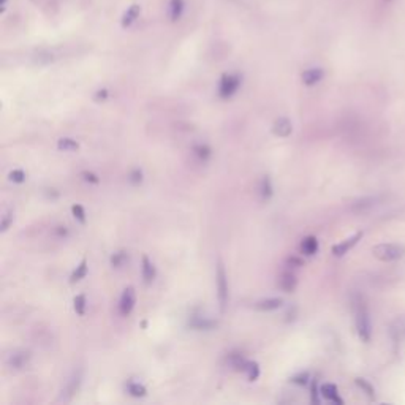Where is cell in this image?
I'll return each mask as SVG.
<instances>
[{"instance_id":"6da1fadb","label":"cell","mask_w":405,"mask_h":405,"mask_svg":"<svg viewBox=\"0 0 405 405\" xmlns=\"http://www.w3.org/2000/svg\"><path fill=\"white\" fill-rule=\"evenodd\" d=\"M354 323H356V331L362 342H369L372 337V321L370 315L367 310V305L364 301L358 299L354 301Z\"/></svg>"},{"instance_id":"7a4b0ae2","label":"cell","mask_w":405,"mask_h":405,"mask_svg":"<svg viewBox=\"0 0 405 405\" xmlns=\"http://www.w3.org/2000/svg\"><path fill=\"white\" fill-rule=\"evenodd\" d=\"M215 283H217V298H218V304H220V310L225 312L226 304H228V299H230V291H228V275H226L222 260H218L217 263Z\"/></svg>"},{"instance_id":"3957f363","label":"cell","mask_w":405,"mask_h":405,"mask_svg":"<svg viewBox=\"0 0 405 405\" xmlns=\"http://www.w3.org/2000/svg\"><path fill=\"white\" fill-rule=\"evenodd\" d=\"M242 84V76L239 73H225L218 83V97L223 100H228L239 91Z\"/></svg>"},{"instance_id":"277c9868","label":"cell","mask_w":405,"mask_h":405,"mask_svg":"<svg viewBox=\"0 0 405 405\" xmlns=\"http://www.w3.org/2000/svg\"><path fill=\"white\" fill-rule=\"evenodd\" d=\"M372 253L382 261H394L404 256L405 247L402 244H378L372 249Z\"/></svg>"},{"instance_id":"5b68a950","label":"cell","mask_w":405,"mask_h":405,"mask_svg":"<svg viewBox=\"0 0 405 405\" xmlns=\"http://www.w3.org/2000/svg\"><path fill=\"white\" fill-rule=\"evenodd\" d=\"M81 383H83V372H81L79 369L73 370V374L70 375V378L67 380L65 385H63V388H62L59 401L60 402H71V399L78 394Z\"/></svg>"},{"instance_id":"8992f818","label":"cell","mask_w":405,"mask_h":405,"mask_svg":"<svg viewBox=\"0 0 405 405\" xmlns=\"http://www.w3.org/2000/svg\"><path fill=\"white\" fill-rule=\"evenodd\" d=\"M32 354L29 350H14L6 356V366L13 370H22L29 366Z\"/></svg>"},{"instance_id":"52a82bcc","label":"cell","mask_w":405,"mask_h":405,"mask_svg":"<svg viewBox=\"0 0 405 405\" xmlns=\"http://www.w3.org/2000/svg\"><path fill=\"white\" fill-rule=\"evenodd\" d=\"M135 304H136V291L133 287H127L119 299V313L122 315V317L130 315L132 310L135 309Z\"/></svg>"},{"instance_id":"ba28073f","label":"cell","mask_w":405,"mask_h":405,"mask_svg":"<svg viewBox=\"0 0 405 405\" xmlns=\"http://www.w3.org/2000/svg\"><path fill=\"white\" fill-rule=\"evenodd\" d=\"M362 238V233L361 231H358L356 234H353V236H350L348 239H345V241H342L340 242V244H336L334 247H333V255L334 256H344L348 250H352L356 244H358V241Z\"/></svg>"},{"instance_id":"9c48e42d","label":"cell","mask_w":405,"mask_h":405,"mask_svg":"<svg viewBox=\"0 0 405 405\" xmlns=\"http://www.w3.org/2000/svg\"><path fill=\"white\" fill-rule=\"evenodd\" d=\"M277 283H279V288L282 291H285V293H291V291H295L296 287H298V279L291 271H283L280 274Z\"/></svg>"},{"instance_id":"30bf717a","label":"cell","mask_w":405,"mask_h":405,"mask_svg":"<svg viewBox=\"0 0 405 405\" xmlns=\"http://www.w3.org/2000/svg\"><path fill=\"white\" fill-rule=\"evenodd\" d=\"M293 132V125H291L288 117H279L272 125V133L279 138H287Z\"/></svg>"},{"instance_id":"8fae6325","label":"cell","mask_w":405,"mask_h":405,"mask_svg":"<svg viewBox=\"0 0 405 405\" xmlns=\"http://www.w3.org/2000/svg\"><path fill=\"white\" fill-rule=\"evenodd\" d=\"M141 274H143L144 283H148V285H149V283H152L157 277L155 266H153V263L146 255L143 256V260H141Z\"/></svg>"},{"instance_id":"7c38bea8","label":"cell","mask_w":405,"mask_h":405,"mask_svg":"<svg viewBox=\"0 0 405 405\" xmlns=\"http://www.w3.org/2000/svg\"><path fill=\"white\" fill-rule=\"evenodd\" d=\"M189 325L193 329H198V331L204 329V331H207V329H214L217 326V321L215 320H210L207 317H201V315H195V317L190 318Z\"/></svg>"},{"instance_id":"4fadbf2b","label":"cell","mask_w":405,"mask_h":405,"mask_svg":"<svg viewBox=\"0 0 405 405\" xmlns=\"http://www.w3.org/2000/svg\"><path fill=\"white\" fill-rule=\"evenodd\" d=\"M320 393H321V398H325V399L329 401V402L344 404V401L339 398L337 386L333 385V383H325V385H321V386H320Z\"/></svg>"},{"instance_id":"5bb4252c","label":"cell","mask_w":405,"mask_h":405,"mask_svg":"<svg viewBox=\"0 0 405 405\" xmlns=\"http://www.w3.org/2000/svg\"><path fill=\"white\" fill-rule=\"evenodd\" d=\"M301 253L305 256H313L315 253L318 252V239L315 236H307L301 241Z\"/></svg>"},{"instance_id":"9a60e30c","label":"cell","mask_w":405,"mask_h":405,"mask_svg":"<svg viewBox=\"0 0 405 405\" xmlns=\"http://www.w3.org/2000/svg\"><path fill=\"white\" fill-rule=\"evenodd\" d=\"M323 76H325V71H323L321 68H309L303 73V83L310 87V86H315L317 83H320Z\"/></svg>"},{"instance_id":"2e32d148","label":"cell","mask_w":405,"mask_h":405,"mask_svg":"<svg viewBox=\"0 0 405 405\" xmlns=\"http://www.w3.org/2000/svg\"><path fill=\"white\" fill-rule=\"evenodd\" d=\"M283 304L282 298H268V299H261L255 304L256 310H263V312H271V310H277L279 307Z\"/></svg>"},{"instance_id":"e0dca14e","label":"cell","mask_w":405,"mask_h":405,"mask_svg":"<svg viewBox=\"0 0 405 405\" xmlns=\"http://www.w3.org/2000/svg\"><path fill=\"white\" fill-rule=\"evenodd\" d=\"M185 10V2L184 0H169V6H168V13H169V19L173 22L179 21L184 14Z\"/></svg>"},{"instance_id":"ac0fdd59","label":"cell","mask_w":405,"mask_h":405,"mask_svg":"<svg viewBox=\"0 0 405 405\" xmlns=\"http://www.w3.org/2000/svg\"><path fill=\"white\" fill-rule=\"evenodd\" d=\"M226 361H228V364L234 370L244 372V367H246V364H247L249 359H246V356L242 354L241 352H231L228 354V358H226Z\"/></svg>"},{"instance_id":"d6986e66","label":"cell","mask_w":405,"mask_h":405,"mask_svg":"<svg viewBox=\"0 0 405 405\" xmlns=\"http://www.w3.org/2000/svg\"><path fill=\"white\" fill-rule=\"evenodd\" d=\"M193 155H195L200 161H207L210 158V155H212V151H210V148L207 144H195L193 146Z\"/></svg>"},{"instance_id":"ffe728a7","label":"cell","mask_w":405,"mask_h":405,"mask_svg":"<svg viewBox=\"0 0 405 405\" xmlns=\"http://www.w3.org/2000/svg\"><path fill=\"white\" fill-rule=\"evenodd\" d=\"M140 11H141V8L138 6V5H132L128 10L124 13V18H122V26L124 27H130L132 24L138 19V16H140Z\"/></svg>"},{"instance_id":"44dd1931","label":"cell","mask_w":405,"mask_h":405,"mask_svg":"<svg viewBox=\"0 0 405 405\" xmlns=\"http://www.w3.org/2000/svg\"><path fill=\"white\" fill-rule=\"evenodd\" d=\"M125 390L127 393L133 396V398H144L146 394H148V390H146V386L138 383V382H128L125 385Z\"/></svg>"},{"instance_id":"7402d4cb","label":"cell","mask_w":405,"mask_h":405,"mask_svg":"<svg viewBox=\"0 0 405 405\" xmlns=\"http://www.w3.org/2000/svg\"><path fill=\"white\" fill-rule=\"evenodd\" d=\"M260 195L264 201H268L272 198L274 195V187H272V182L269 179V176H264L261 179V184H260Z\"/></svg>"},{"instance_id":"603a6c76","label":"cell","mask_w":405,"mask_h":405,"mask_svg":"<svg viewBox=\"0 0 405 405\" xmlns=\"http://www.w3.org/2000/svg\"><path fill=\"white\" fill-rule=\"evenodd\" d=\"M57 148L63 152H76L79 149V143L73 138H60L57 141Z\"/></svg>"},{"instance_id":"cb8c5ba5","label":"cell","mask_w":405,"mask_h":405,"mask_svg":"<svg viewBox=\"0 0 405 405\" xmlns=\"http://www.w3.org/2000/svg\"><path fill=\"white\" fill-rule=\"evenodd\" d=\"M87 275V260L84 258V260H81V263L76 266V269L71 272L70 275V282L71 283H76L79 280H83L84 277Z\"/></svg>"},{"instance_id":"d4e9b609","label":"cell","mask_w":405,"mask_h":405,"mask_svg":"<svg viewBox=\"0 0 405 405\" xmlns=\"http://www.w3.org/2000/svg\"><path fill=\"white\" fill-rule=\"evenodd\" d=\"M244 374L247 375L249 382H255L260 377V366L255 361H247L246 367H244Z\"/></svg>"},{"instance_id":"484cf974","label":"cell","mask_w":405,"mask_h":405,"mask_svg":"<svg viewBox=\"0 0 405 405\" xmlns=\"http://www.w3.org/2000/svg\"><path fill=\"white\" fill-rule=\"evenodd\" d=\"M109 261H111L112 268L119 269V268H122V266L128 261V255H127V252H124V250H119V252L111 255V260Z\"/></svg>"},{"instance_id":"4316f807","label":"cell","mask_w":405,"mask_h":405,"mask_svg":"<svg viewBox=\"0 0 405 405\" xmlns=\"http://www.w3.org/2000/svg\"><path fill=\"white\" fill-rule=\"evenodd\" d=\"M73 307H75V312L79 315V317H83L86 313V307H87V298L86 295H78L73 299Z\"/></svg>"},{"instance_id":"83f0119b","label":"cell","mask_w":405,"mask_h":405,"mask_svg":"<svg viewBox=\"0 0 405 405\" xmlns=\"http://www.w3.org/2000/svg\"><path fill=\"white\" fill-rule=\"evenodd\" d=\"M13 220H14V212H13V209H6L5 212H3V215H2V222H0V231L5 233V231L11 226Z\"/></svg>"},{"instance_id":"f1b7e54d","label":"cell","mask_w":405,"mask_h":405,"mask_svg":"<svg viewBox=\"0 0 405 405\" xmlns=\"http://www.w3.org/2000/svg\"><path fill=\"white\" fill-rule=\"evenodd\" d=\"M71 214H73V217H75L78 222L86 223V209L81 206V204H73L71 206Z\"/></svg>"},{"instance_id":"f546056e","label":"cell","mask_w":405,"mask_h":405,"mask_svg":"<svg viewBox=\"0 0 405 405\" xmlns=\"http://www.w3.org/2000/svg\"><path fill=\"white\" fill-rule=\"evenodd\" d=\"M309 380H310L309 372H301V374L291 377V383L299 385V386H305L307 383H309Z\"/></svg>"},{"instance_id":"4dcf8cb0","label":"cell","mask_w":405,"mask_h":405,"mask_svg":"<svg viewBox=\"0 0 405 405\" xmlns=\"http://www.w3.org/2000/svg\"><path fill=\"white\" fill-rule=\"evenodd\" d=\"M8 179L14 184H22L26 181V173H24L22 169H13V171L8 174Z\"/></svg>"},{"instance_id":"1f68e13d","label":"cell","mask_w":405,"mask_h":405,"mask_svg":"<svg viewBox=\"0 0 405 405\" xmlns=\"http://www.w3.org/2000/svg\"><path fill=\"white\" fill-rule=\"evenodd\" d=\"M81 177H83V181L87 182V184H92V185L100 184V177L97 176L95 173H92V171H83V173H81Z\"/></svg>"},{"instance_id":"d6a6232c","label":"cell","mask_w":405,"mask_h":405,"mask_svg":"<svg viewBox=\"0 0 405 405\" xmlns=\"http://www.w3.org/2000/svg\"><path fill=\"white\" fill-rule=\"evenodd\" d=\"M143 177H144V174H143L141 169L140 168H135L133 171L128 174V181H130L132 184H135V185H138V184L143 182Z\"/></svg>"},{"instance_id":"836d02e7","label":"cell","mask_w":405,"mask_h":405,"mask_svg":"<svg viewBox=\"0 0 405 405\" xmlns=\"http://www.w3.org/2000/svg\"><path fill=\"white\" fill-rule=\"evenodd\" d=\"M320 396H321L320 388L317 386V383L312 382V388H310V402H312L313 405H318V404H320Z\"/></svg>"},{"instance_id":"e575fe53","label":"cell","mask_w":405,"mask_h":405,"mask_svg":"<svg viewBox=\"0 0 405 405\" xmlns=\"http://www.w3.org/2000/svg\"><path fill=\"white\" fill-rule=\"evenodd\" d=\"M356 385H358V386L361 388V390H362L364 393H366L367 396H370V398H372V396H374V388H372V386H370V385L366 382V380H362V378H356Z\"/></svg>"},{"instance_id":"d590c367","label":"cell","mask_w":405,"mask_h":405,"mask_svg":"<svg viewBox=\"0 0 405 405\" xmlns=\"http://www.w3.org/2000/svg\"><path fill=\"white\" fill-rule=\"evenodd\" d=\"M108 89H99V91H97V94L94 95V100L95 101H99V103H101V101H106L108 100Z\"/></svg>"},{"instance_id":"8d00e7d4","label":"cell","mask_w":405,"mask_h":405,"mask_svg":"<svg viewBox=\"0 0 405 405\" xmlns=\"http://www.w3.org/2000/svg\"><path fill=\"white\" fill-rule=\"evenodd\" d=\"M303 264H304V261L299 256H288L287 258V266H290V268H301Z\"/></svg>"},{"instance_id":"74e56055","label":"cell","mask_w":405,"mask_h":405,"mask_svg":"<svg viewBox=\"0 0 405 405\" xmlns=\"http://www.w3.org/2000/svg\"><path fill=\"white\" fill-rule=\"evenodd\" d=\"M55 234H57L59 238H67L68 236V228H67V226H57V228H55Z\"/></svg>"},{"instance_id":"f35d334b","label":"cell","mask_w":405,"mask_h":405,"mask_svg":"<svg viewBox=\"0 0 405 405\" xmlns=\"http://www.w3.org/2000/svg\"><path fill=\"white\" fill-rule=\"evenodd\" d=\"M385 2H391V0H385Z\"/></svg>"}]
</instances>
